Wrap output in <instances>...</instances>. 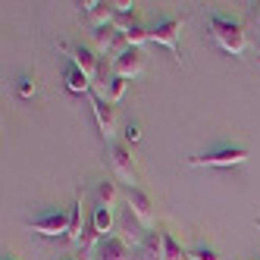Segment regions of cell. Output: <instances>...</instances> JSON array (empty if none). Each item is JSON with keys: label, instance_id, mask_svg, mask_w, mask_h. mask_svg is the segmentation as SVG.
<instances>
[{"label": "cell", "instance_id": "cell-26", "mask_svg": "<svg viewBox=\"0 0 260 260\" xmlns=\"http://www.w3.org/2000/svg\"><path fill=\"white\" fill-rule=\"evenodd\" d=\"M188 260H194V257H191V254H188Z\"/></svg>", "mask_w": 260, "mask_h": 260}, {"label": "cell", "instance_id": "cell-12", "mask_svg": "<svg viewBox=\"0 0 260 260\" xmlns=\"http://www.w3.org/2000/svg\"><path fill=\"white\" fill-rule=\"evenodd\" d=\"M63 82H66V88L72 91V94H91V91H94V82H91L76 63H69V66H66Z\"/></svg>", "mask_w": 260, "mask_h": 260}, {"label": "cell", "instance_id": "cell-4", "mask_svg": "<svg viewBox=\"0 0 260 260\" xmlns=\"http://www.w3.org/2000/svg\"><path fill=\"white\" fill-rule=\"evenodd\" d=\"M182 25H185V19H179V16L157 22V25L151 28V44L170 47V53H173V57H176V60H182V57H179V35H182Z\"/></svg>", "mask_w": 260, "mask_h": 260}, {"label": "cell", "instance_id": "cell-13", "mask_svg": "<svg viewBox=\"0 0 260 260\" xmlns=\"http://www.w3.org/2000/svg\"><path fill=\"white\" fill-rule=\"evenodd\" d=\"M138 226H141V222H138L132 213H128V210H125V216L119 219V238L125 241L128 248H135V251L144 245V238H147V235H141V229H138Z\"/></svg>", "mask_w": 260, "mask_h": 260}, {"label": "cell", "instance_id": "cell-19", "mask_svg": "<svg viewBox=\"0 0 260 260\" xmlns=\"http://www.w3.org/2000/svg\"><path fill=\"white\" fill-rule=\"evenodd\" d=\"M116 198H119V191H116L113 182H101L98 185V207H110V210H113Z\"/></svg>", "mask_w": 260, "mask_h": 260}, {"label": "cell", "instance_id": "cell-23", "mask_svg": "<svg viewBox=\"0 0 260 260\" xmlns=\"http://www.w3.org/2000/svg\"><path fill=\"white\" fill-rule=\"evenodd\" d=\"M138 138H141V125H132V122H128V125H125V141L132 144V141H138Z\"/></svg>", "mask_w": 260, "mask_h": 260}, {"label": "cell", "instance_id": "cell-7", "mask_svg": "<svg viewBox=\"0 0 260 260\" xmlns=\"http://www.w3.org/2000/svg\"><path fill=\"white\" fill-rule=\"evenodd\" d=\"M63 50L69 53V60L76 63V66L85 72L91 82L101 76V57H98V50H94V47H88V44H76V47H69V44H63Z\"/></svg>", "mask_w": 260, "mask_h": 260}, {"label": "cell", "instance_id": "cell-22", "mask_svg": "<svg viewBox=\"0 0 260 260\" xmlns=\"http://www.w3.org/2000/svg\"><path fill=\"white\" fill-rule=\"evenodd\" d=\"M191 257H194V260H219V254H216L213 248H198Z\"/></svg>", "mask_w": 260, "mask_h": 260}, {"label": "cell", "instance_id": "cell-8", "mask_svg": "<svg viewBox=\"0 0 260 260\" xmlns=\"http://www.w3.org/2000/svg\"><path fill=\"white\" fill-rule=\"evenodd\" d=\"M125 204H128V213H132L141 226H151L154 222V207H151V198H147L144 188H128Z\"/></svg>", "mask_w": 260, "mask_h": 260}, {"label": "cell", "instance_id": "cell-18", "mask_svg": "<svg viewBox=\"0 0 260 260\" xmlns=\"http://www.w3.org/2000/svg\"><path fill=\"white\" fill-rule=\"evenodd\" d=\"M160 241H163V260H188V254L182 251V245L170 232H160Z\"/></svg>", "mask_w": 260, "mask_h": 260}, {"label": "cell", "instance_id": "cell-14", "mask_svg": "<svg viewBox=\"0 0 260 260\" xmlns=\"http://www.w3.org/2000/svg\"><path fill=\"white\" fill-rule=\"evenodd\" d=\"M82 7H85V13H88V19L94 22L98 28H101V25H110V22H113V16H116L113 4H104V0H88V4H82Z\"/></svg>", "mask_w": 260, "mask_h": 260}, {"label": "cell", "instance_id": "cell-6", "mask_svg": "<svg viewBox=\"0 0 260 260\" xmlns=\"http://www.w3.org/2000/svg\"><path fill=\"white\" fill-rule=\"evenodd\" d=\"M141 69H144V57H141V47H125L122 53H116L113 63H110V72L119 79H135L141 76Z\"/></svg>", "mask_w": 260, "mask_h": 260}, {"label": "cell", "instance_id": "cell-20", "mask_svg": "<svg viewBox=\"0 0 260 260\" xmlns=\"http://www.w3.org/2000/svg\"><path fill=\"white\" fill-rule=\"evenodd\" d=\"M125 41H128V47H141V44L151 41V28H144V25H132V28L125 31Z\"/></svg>", "mask_w": 260, "mask_h": 260}, {"label": "cell", "instance_id": "cell-15", "mask_svg": "<svg viewBox=\"0 0 260 260\" xmlns=\"http://www.w3.org/2000/svg\"><path fill=\"white\" fill-rule=\"evenodd\" d=\"M85 235V213H82V194H76V204H72V213H69V241H82Z\"/></svg>", "mask_w": 260, "mask_h": 260}, {"label": "cell", "instance_id": "cell-10", "mask_svg": "<svg viewBox=\"0 0 260 260\" xmlns=\"http://www.w3.org/2000/svg\"><path fill=\"white\" fill-rule=\"evenodd\" d=\"M94 94L98 98H104L107 104H116V101H122V94H125V79H119V76H113V72H101L98 76V85H94Z\"/></svg>", "mask_w": 260, "mask_h": 260}, {"label": "cell", "instance_id": "cell-21", "mask_svg": "<svg viewBox=\"0 0 260 260\" xmlns=\"http://www.w3.org/2000/svg\"><path fill=\"white\" fill-rule=\"evenodd\" d=\"M35 94V76L19 79V98H31Z\"/></svg>", "mask_w": 260, "mask_h": 260}, {"label": "cell", "instance_id": "cell-16", "mask_svg": "<svg viewBox=\"0 0 260 260\" xmlns=\"http://www.w3.org/2000/svg\"><path fill=\"white\" fill-rule=\"evenodd\" d=\"M135 260H163V241H160V232H147L144 245L138 248Z\"/></svg>", "mask_w": 260, "mask_h": 260}, {"label": "cell", "instance_id": "cell-1", "mask_svg": "<svg viewBox=\"0 0 260 260\" xmlns=\"http://www.w3.org/2000/svg\"><path fill=\"white\" fill-rule=\"evenodd\" d=\"M210 35H213V41L232 53V57H241L248 47V38H245V28H241L235 19H226V16H210Z\"/></svg>", "mask_w": 260, "mask_h": 260}, {"label": "cell", "instance_id": "cell-5", "mask_svg": "<svg viewBox=\"0 0 260 260\" xmlns=\"http://www.w3.org/2000/svg\"><path fill=\"white\" fill-rule=\"evenodd\" d=\"M31 229L44 235V238H57V235H69V213L63 210H44L38 216H31Z\"/></svg>", "mask_w": 260, "mask_h": 260}, {"label": "cell", "instance_id": "cell-11", "mask_svg": "<svg viewBox=\"0 0 260 260\" xmlns=\"http://www.w3.org/2000/svg\"><path fill=\"white\" fill-rule=\"evenodd\" d=\"M98 260H132V248L119 235H107V238H101V257Z\"/></svg>", "mask_w": 260, "mask_h": 260}, {"label": "cell", "instance_id": "cell-3", "mask_svg": "<svg viewBox=\"0 0 260 260\" xmlns=\"http://www.w3.org/2000/svg\"><path fill=\"white\" fill-rule=\"evenodd\" d=\"M110 163L122 182H128V188H138V166H135V157L125 144H110Z\"/></svg>", "mask_w": 260, "mask_h": 260}, {"label": "cell", "instance_id": "cell-9", "mask_svg": "<svg viewBox=\"0 0 260 260\" xmlns=\"http://www.w3.org/2000/svg\"><path fill=\"white\" fill-rule=\"evenodd\" d=\"M91 107H94V116H98V125H101V135L110 141L116 135V110L110 107L104 98H98L94 91H91Z\"/></svg>", "mask_w": 260, "mask_h": 260}, {"label": "cell", "instance_id": "cell-24", "mask_svg": "<svg viewBox=\"0 0 260 260\" xmlns=\"http://www.w3.org/2000/svg\"><path fill=\"white\" fill-rule=\"evenodd\" d=\"M254 19H257V25H260V4L254 7Z\"/></svg>", "mask_w": 260, "mask_h": 260}, {"label": "cell", "instance_id": "cell-25", "mask_svg": "<svg viewBox=\"0 0 260 260\" xmlns=\"http://www.w3.org/2000/svg\"><path fill=\"white\" fill-rule=\"evenodd\" d=\"M4 260H16V257H13V254H4Z\"/></svg>", "mask_w": 260, "mask_h": 260}, {"label": "cell", "instance_id": "cell-2", "mask_svg": "<svg viewBox=\"0 0 260 260\" xmlns=\"http://www.w3.org/2000/svg\"><path fill=\"white\" fill-rule=\"evenodd\" d=\"M251 157L248 147L241 144H222L216 151H207V154H191L188 157V166H238Z\"/></svg>", "mask_w": 260, "mask_h": 260}, {"label": "cell", "instance_id": "cell-17", "mask_svg": "<svg viewBox=\"0 0 260 260\" xmlns=\"http://www.w3.org/2000/svg\"><path fill=\"white\" fill-rule=\"evenodd\" d=\"M113 210L110 207H94V213H91V226H94V232L101 235V238H107L110 232H113Z\"/></svg>", "mask_w": 260, "mask_h": 260}]
</instances>
